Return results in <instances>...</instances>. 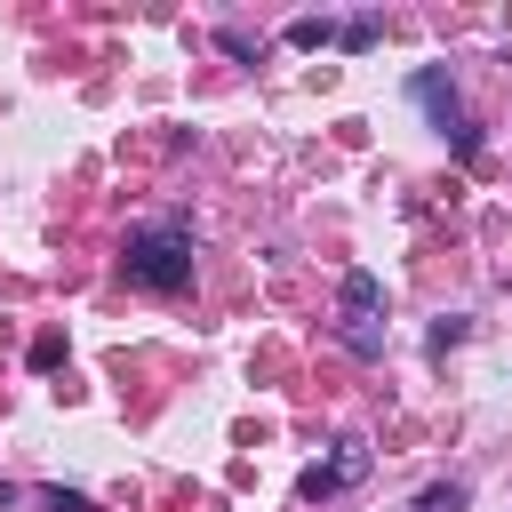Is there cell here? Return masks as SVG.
<instances>
[{"label": "cell", "mask_w": 512, "mask_h": 512, "mask_svg": "<svg viewBox=\"0 0 512 512\" xmlns=\"http://www.w3.org/2000/svg\"><path fill=\"white\" fill-rule=\"evenodd\" d=\"M120 272H128V288H152V296L192 288V232L184 224H136L120 248Z\"/></svg>", "instance_id": "1"}, {"label": "cell", "mask_w": 512, "mask_h": 512, "mask_svg": "<svg viewBox=\"0 0 512 512\" xmlns=\"http://www.w3.org/2000/svg\"><path fill=\"white\" fill-rule=\"evenodd\" d=\"M376 320H384V280H376V272H344V320H336V336H344L360 360L384 352V328H376Z\"/></svg>", "instance_id": "2"}, {"label": "cell", "mask_w": 512, "mask_h": 512, "mask_svg": "<svg viewBox=\"0 0 512 512\" xmlns=\"http://www.w3.org/2000/svg\"><path fill=\"white\" fill-rule=\"evenodd\" d=\"M368 472V440H336V456L328 464H304V480H296V496L304 504H320V496H336V488H352Z\"/></svg>", "instance_id": "3"}, {"label": "cell", "mask_w": 512, "mask_h": 512, "mask_svg": "<svg viewBox=\"0 0 512 512\" xmlns=\"http://www.w3.org/2000/svg\"><path fill=\"white\" fill-rule=\"evenodd\" d=\"M408 88H416V104L432 112V128H440V136H456V128H464V112H456V80H448V72H416Z\"/></svg>", "instance_id": "4"}, {"label": "cell", "mask_w": 512, "mask_h": 512, "mask_svg": "<svg viewBox=\"0 0 512 512\" xmlns=\"http://www.w3.org/2000/svg\"><path fill=\"white\" fill-rule=\"evenodd\" d=\"M288 40H296V48H328V40H336V24H328V16H296V24H288Z\"/></svg>", "instance_id": "5"}, {"label": "cell", "mask_w": 512, "mask_h": 512, "mask_svg": "<svg viewBox=\"0 0 512 512\" xmlns=\"http://www.w3.org/2000/svg\"><path fill=\"white\" fill-rule=\"evenodd\" d=\"M336 40H344V48H352V56H368V48H376V40H384V24H376V16H352V24H344V32H336Z\"/></svg>", "instance_id": "6"}, {"label": "cell", "mask_w": 512, "mask_h": 512, "mask_svg": "<svg viewBox=\"0 0 512 512\" xmlns=\"http://www.w3.org/2000/svg\"><path fill=\"white\" fill-rule=\"evenodd\" d=\"M416 512H464V480H440V488H424V504Z\"/></svg>", "instance_id": "7"}, {"label": "cell", "mask_w": 512, "mask_h": 512, "mask_svg": "<svg viewBox=\"0 0 512 512\" xmlns=\"http://www.w3.org/2000/svg\"><path fill=\"white\" fill-rule=\"evenodd\" d=\"M40 504H48V512H96L80 488H40Z\"/></svg>", "instance_id": "8"}, {"label": "cell", "mask_w": 512, "mask_h": 512, "mask_svg": "<svg viewBox=\"0 0 512 512\" xmlns=\"http://www.w3.org/2000/svg\"><path fill=\"white\" fill-rule=\"evenodd\" d=\"M56 360H64V336H56V328H48V336H40V344H32V368H56Z\"/></svg>", "instance_id": "9"}]
</instances>
